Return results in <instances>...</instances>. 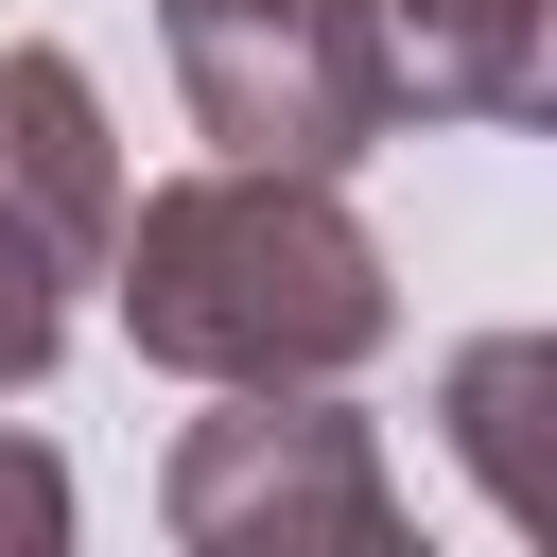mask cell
Listing matches in <instances>:
<instances>
[{"label":"cell","mask_w":557,"mask_h":557,"mask_svg":"<svg viewBox=\"0 0 557 557\" xmlns=\"http://www.w3.org/2000/svg\"><path fill=\"white\" fill-rule=\"evenodd\" d=\"M104 278H122V348L174 383H348L400 331L383 226L348 209V174L296 157H209L139 191L104 226Z\"/></svg>","instance_id":"6da1fadb"},{"label":"cell","mask_w":557,"mask_h":557,"mask_svg":"<svg viewBox=\"0 0 557 557\" xmlns=\"http://www.w3.org/2000/svg\"><path fill=\"white\" fill-rule=\"evenodd\" d=\"M0 209H17L70 278H104V226H122V139H104L87 52H52V35H17V52H0Z\"/></svg>","instance_id":"277c9868"},{"label":"cell","mask_w":557,"mask_h":557,"mask_svg":"<svg viewBox=\"0 0 557 557\" xmlns=\"http://www.w3.org/2000/svg\"><path fill=\"white\" fill-rule=\"evenodd\" d=\"M0 540H17V557H52V540H70V470H52L17 418H0Z\"/></svg>","instance_id":"ba28073f"},{"label":"cell","mask_w":557,"mask_h":557,"mask_svg":"<svg viewBox=\"0 0 557 557\" xmlns=\"http://www.w3.org/2000/svg\"><path fill=\"white\" fill-rule=\"evenodd\" d=\"M157 52H174V104L209 122V157L366 174V157L400 139L366 0H157Z\"/></svg>","instance_id":"3957f363"},{"label":"cell","mask_w":557,"mask_h":557,"mask_svg":"<svg viewBox=\"0 0 557 557\" xmlns=\"http://www.w3.org/2000/svg\"><path fill=\"white\" fill-rule=\"evenodd\" d=\"M157 522L191 557H383L400 470H383V418L348 383H209V418L157 470Z\"/></svg>","instance_id":"7a4b0ae2"},{"label":"cell","mask_w":557,"mask_h":557,"mask_svg":"<svg viewBox=\"0 0 557 557\" xmlns=\"http://www.w3.org/2000/svg\"><path fill=\"white\" fill-rule=\"evenodd\" d=\"M540 383H557V348H540V331H487V348H453V453L487 470V505H505V522H540V453H522Z\"/></svg>","instance_id":"8992f818"},{"label":"cell","mask_w":557,"mask_h":557,"mask_svg":"<svg viewBox=\"0 0 557 557\" xmlns=\"http://www.w3.org/2000/svg\"><path fill=\"white\" fill-rule=\"evenodd\" d=\"M52 348H70V261L0 209V400H35V383H52Z\"/></svg>","instance_id":"52a82bcc"},{"label":"cell","mask_w":557,"mask_h":557,"mask_svg":"<svg viewBox=\"0 0 557 557\" xmlns=\"http://www.w3.org/2000/svg\"><path fill=\"white\" fill-rule=\"evenodd\" d=\"M400 122H540L557 104V0H366Z\"/></svg>","instance_id":"5b68a950"}]
</instances>
